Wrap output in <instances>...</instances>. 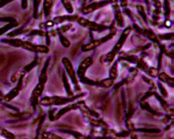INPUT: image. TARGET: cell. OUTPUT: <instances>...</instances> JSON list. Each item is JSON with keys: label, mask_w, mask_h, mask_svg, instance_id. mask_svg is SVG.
I'll list each match as a JSON object with an SVG mask.
<instances>
[{"label": "cell", "mask_w": 174, "mask_h": 139, "mask_svg": "<svg viewBox=\"0 0 174 139\" xmlns=\"http://www.w3.org/2000/svg\"><path fill=\"white\" fill-rule=\"evenodd\" d=\"M131 32V27H126V29H124V31L122 33L121 37L118 40V41L116 42V45L114 46V48L112 49V50L107 54L105 58V61L106 62H112L117 54L118 53V52L121 50L122 47H123L124 42H126V38H127L129 35L130 34Z\"/></svg>", "instance_id": "cell-1"}, {"label": "cell", "mask_w": 174, "mask_h": 139, "mask_svg": "<svg viewBox=\"0 0 174 139\" xmlns=\"http://www.w3.org/2000/svg\"><path fill=\"white\" fill-rule=\"evenodd\" d=\"M82 96V95L74 96V97H59V96H52V97H44L41 100L40 103L43 106H50V105H63L65 104L72 102L74 101L77 98Z\"/></svg>", "instance_id": "cell-2"}, {"label": "cell", "mask_w": 174, "mask_h": 139, "mask_svg": "<svg viewBox=\"0 0 174 139\" xmlns=\"http://www.w3.org/2000/svg\"><path fill=\"white\" fill-rule=\"evenodd\" d=\"M77 21L80 25L84 27H88L89 29L93 32H101L105 31V30L108 29V27H107V26L99 25L98 23H96L95 22H93V21H91L82 17H79Z\"/></svg>", "instance_id": "cell-3"}, {"label": "cell", "mask_w": 174, "mask_h": 139, "mask_svg": "<svg viewBox=\"0 0 174 139\" xmlns=\"http://www.w3.org/2000/svg\"><path fill=\"white\" fill-rule=\"evenodd\" d=\"M113 36H112V34H110L107 35V36H105V37L102 38L93 40V42H90V43L84 44V45L82 46L81 48V50L83 52H87V51L94 50V49L97 48V47L99 46L101 44H102L103 43H105V42L110 40L113 38Z\"/></svg>", "instance_id": "cell-4"}, {"label": "cell", "mask_w": 174, "mask_h": 139, "mask_svg": "<svg viewBox=\"0 0 174 139\" xmlns=\"http://www.w3.org/2000/svg\"><path fill=\"white\" fill-rule=\"evenodd\" d=\"M62 62L73 83L75 85V86L76 85V87L80 88V87L78 85V81H77V79L76 78V72H75L74 68L73 67L72 62H70V60L67 57H63L62 59Z\"/></svg>", "instance_id": "cell-5"}, {"label": "cell", "mask_w": 174, "mask_h": 139, "mask_svg": "<svg viewBox=\"0 0 174 139\" xmlns=\"http://www.w3.org/2000/svg\"><path fill=\"white\" fill-rule=\"evenodd\" d=\"M93 63V59L89 57L86 58L85 60L82 61V63L80 64L77 70V74L80 80L83 79L85 77V72L86 70L91 66Z\"/></svg>", "instance_id": "cell-6"}, {"label": "cell", "mask_w": 174, "mask_h": 139, "mask_svg": "<svg viewBox=\"0 0 174 139\" xmlns=\"http://www.w3.org/2000/svg\"><path fill=\"white\" fill-rule=\"evenodd\" d=\"M110 3V0H104V1L95 2V3L91 4L90 5H88L85 7H84V8L82 9V13L84 14V15H87V14L92 13V12L97 10V9L99 8H102V7L107 5V4Z\"/></svg>", "instance_id": "cell-7"}, {"label": "cell", "mask_w": 174, "mask_h": 139, "mask_svg": "<svg viewBox=\"0 0 174 139\" xmlns=\"http://www.w3.org/2000/svg\"><path fill=\"white\" fill-rule=\"evenodd\" d=\"M44 89V85L42 83H39L37 85V86L35 88L34 90L32 92L31 96V102L33 105L36 106L37 103V99L41 96Z\"/></svg>", "instance_id": "cell-8"}, {"label": "cell", "mask_w": 174, "mask_h": 139, "mask_svg": "<svg viewBox=\"0 0 174 139\" xmlns=\"http://www.w3.org/2000/svg\"><path fill=\"white\" fill-rule=\"evenodd\" d=\"M78 18L79 16L77 15L59 16L54 18L53 22L55 24H59V23H62L65 22V21H72V22H74V21H77Z\"/></svg>", "instance_id": "cell-9"}, {"label": "cell", "mask_w": 174, "mask_h": 139, "mask_svg": "<svg viewBox=\"0 0 174 139\" xmlns=\"http://www.w3.org/2000/svg\"><path fill=\"white\" fill-rule=\"evenodd\" d=\"M22 82H23V76H21L19 81V83H18L17 87L14 89H12L10 93L7 94V95L5 96V98H4V100H5L6 101H10L11 100H12L14 98H15L16 96L18 95V93H19L20 89L21 88H22Z\"/></svg>", "instance_id": "cell-10"}, {"label": "cell", "mask_w": 174, "mask_h": 139, "mask_svg": "<svg viewBox=\"0 0 174 139\" xmlns=\"http://www.w3.org/2000/svg\"><path fill=\"white\" fill-rule=\"evenodd\" d=\"M77 108H78V106H77V103L72 104L68 105V106H67L66 107H65V108H62V109H61L59 111H58L57 113L55 115V119H59L61 117H62L63 115L69 112L70 110L77 109Z\"/></svg>", "instance_id": "cell-11"}, {"label": "cell", "mask_w": 174, "mask_h": 139, "mask_svg": "<svg viewBox=\"0 0 174 139\" xmlns=\"http://www.w3.org/2000/svg\"><path fill=\"white\" fill-rule=\"evenodd\" d=\"M114 12H115V18H116V21L117 23V25L119 27H124V19L122 15V13L121 10H120L119 6L118 5H116L114 6Z\"/></svg>", "instance_id": "cell-12"}, {"label": "cell", "mask_w": 174, "mask_h": 139, "mask_svg": "<svg viewBox=\"0 0 174 139\" xmlns=\"http://www.w3.org/2000/svg\"><path fill=\"white\" fill-rule=\"evenodd\" d=\"M49 63H50V58H48V60H46L45 64H44L43 69H42V73H41L40 76H39V83L45 85V83L47 81V70H48V68L49 66Z\"/></svg>", "instance_id": "cell-13"}, {"label": "cell", "mask_w": 174, "mask_h": 139, "mask_svg": "<svg viewBox=\"0 0 174 139\" xmlns=\"http://www.w3.org/2000/svg\"><path fill=\"white\" fill-rule=\"evenodd\" d=\"M159 79L162 82L167 83L169 86L172 87V88L174 86L173 78L166 74L165 72H162L159 74Z\"/></svg>", "instance_id": "cell-14"}, {"label": "cell", "mask_w": 174, "mask_h": 139, "mask_svg": "<svg viewBox=\"0 0 174 139\" xmlns=\"http://www.w3.org/2000/svg\"><path fill=\"white\" fill-rule=\"evenodd\" d=\"M142 34L145 36V37H147L150 40H152V42H154V43H157L160 45L159 41L158 40V38H157L156 35L154 34V33L150 29H143L142 30Z\"/></svg>", "instance_id": "cell-15"}, {"label": "cell", "mask_w": 174, "mask_h": 139, "mask_svg": "<svg viewBox=\"0 0 174 139\" xmlns=\"http://www.w3.org/2000/svg\"><path fill=\"white\" fill-rule=\"evenodd\" d=\"M62 79H63V85H64V88L65 89V90L67 91V93L69 97H72L74 95L73 93L72 89H71V87H70V85L68 82L67 78L66 76V74H65V72L63 73V76H62Z\"/></svg>", "instance_id": "cell-16"}, {"label": "cell", "mask_w": 174, "mask_h": 139, "mask_svg": "<svg viewBox=\"0 0 174 139\" xmlns=\"http://www.w3.org/2000/svg\"><path fill=\"white\" fill-rule=\"evenodd\" d=\"M114 85V80L108 78V79H104L100 82H97V86L102 87L105 88H109Z\"/></svg>", "instance_id": "cell-17"}, {"label": "cell", "mask_w": 174, "mask_h": 139, "mask_svg": "<svg viewBox=\"0 0 174 139\" xmlns=\"http://www.w3.org/2000/svg\"><path fill=\"white\" fill-rule=\"evenodd\" d=\"M53 0H44V12L46 16L50 15V10L53 6Z\"/></svg>", "instance_id": "cell-18"}, {"label": "cell", "mask_w": 174, "mask_h": 139, "mask_svg": "<svg viewBox=\"0 0 174 139\" xmlns=\"http://www.w3.org/2000/svg\"><path fill=\"white\" fill-rule=\"evenodd\" d=\"M119 60H125L132 63H137L139 59L137 56L135 55H123L119 57Z\"/></svg>", "instance_id": "cell-19"}, {"label": "cell", "mask_w": 174, "mask_h": 139, "mask_svg": "<svg viewBox=\"0 0 174 139\" xmlns=\"http://www.w3.org/2000/svg\"><path fill=\"white\" fill-rule=\"evenodd\" d=\"M118 76V62H116L110 71V78L114 81Z\"/></svg>", "instance_id": "cell-20"}, {"label": "cell", "mask_w": 174, "mask_h": 139, "mask_svg": "<svg viewBox=\"0 0 174 139\" xmlns=\"http://www.w3.org/2000/svg\"><path fill=\"white\" fill-rule=\"evenodd\" d=\"M33 52L39 53H48L49 52V48L45 45H34Z\"/></svg>", "instance_id": "cell-21"}, {"label": "cell", "mask_w": 174, "mask_h": 139, "mask_svg": "<svg viewBox=\"0 0 174 139\" xmlns=\"http://www.w3.org/2000/svg\"><path fill=\"white\" fill-rule=\"evenodd\" d=\"M136 8H137V12L139 13V14L140 15V16H142V18H143V21H144L145 23H148L147 15H146V13H145L143 6H142V5H137V6H136Z\"/></svg>", "instance_id": "cell-22"}, {"label": "cell", "mask_w": 174, "mask_h": 139, "mask_svg": "<svg viewBox=\"0 0 174 139\" xmlns=\"http://www.w3.org/2000/svg\"><path fill=\"white\" fill-rule=\"evenodd\" d=\"M61 1L63 6H64V8H65V10L70 14L73 13V12H74V8H73L72 5V4L70 3L69 0H61Z\"/></svg>", "instance_id": "cell-23"}, {"label": "cell", "mask_w": 174, "mask_h": 139, "mask_svg": "<svg viewBox=\"0 0 174 139\" xmlns=\"http://www.w3.org/2000/svg\"><path fill=\"white\" fill-rule=\"evenodd\" d=\"M146 71L148 72V74L152 78H156L159 74V70L154 67H150L149 68H148Z\"/></svg>", "instance_id": "cell-24"}, {"label": "cell", "mask_w": 174, "mask_h": 139, "mask_svg": "<svg viewBox=\"0 0 174 139\" xmlns=\"http://www.w3.org/2000/svg\"><path fill=\"white\" fill-rule=\"evenodd\" d=\"M141 107H142L143 109H145L148 110V111H149L150 113H151L154 114V115H156V112L154 111V110L152 109V108H151V107H150V104L148 102H145L144 100H142V102H141Z\"/></svg>", "instance_id": "cell-25"}, {"label": "cell", "mask_w": 174, "mask_h": 139, "mask_svg": "<svg viewBox=\"0 0 174 139\" xmlns=\"http://www.w3.org/2000/svg\"><path fill=\"white\" fill-rule=\"evenodd\" d=\"M153 95H154L155 97H156V98L159 101V102L161 103V104L162 107H163L164 108H165V109H167V108H168L167 102L166 101L164 100V99L162 98L161 96L159 95V94L156 93V92H153Z\"/></svg>", "instance_id": "cell-26"}, {"label": "cell", "mask_w": 174, "mask_h": 139, "mask_svg": "<svg viewBox=\"0 0 174 139\" xmlns=\"http://www.w3.org/2000/svg\"><path fill=\"white\" fill-rule=\"evenodd\" d=\"M59 35V38H60V41L61 42L62 45L65 47V48H68L70 46V42L69 41L66 37H65L62 34H58Z\"/></svg>", "instance_id": "cell-27"}, {"label": "cell", "mask_w": 174, "mask_h": 139, "mask_svg": "<svg viewBox=\"0 0 174 139\" xmlns=\"http://www.w3.org/2000/svg\"><path fill=\"white\" fill-rule=\"evenodd\" d=\"M0 134L2 136H4V137H6L8 139H14L15 138V135L13 134H12L10 132L6 130L5 129L0 128Z\"/></svg>", "instance_id": "cell-28"}, {"label": "cell", "mask_w": 174, "mask_h": 139, "mask_svg": "<svg viewBox=\"0 0 174 139\" xmlns=\"http://www.w3.org/2000/svg\"><path fill=\"white\" fill-rule=\"evenodd\" d=\"M159 40H169L173 39V33H170V34H160L158 36Z\"/></svg>", "instance_id": "cell-29"}, {"label": "cell", "mask_w": 174, "mask_h": 139, "mask_svg": "<svg viewBox=\"0 0 174 139\" xmlns=\"http://www.w3.org/2000/svg\"><path fill=\"white\" fill-rule=\"evenodd\" d=\"M72 27V24H68L66 25H63L62 26V27L58 28V29H56V31H57L58 34H63V33H65L67 31H69V29H71Z\"/></svg>", "instance_id": "cell-30"}, {"label": "cell", "mask_w": 174, "mask_h": 139, "mask_svg": "<svg viewBox=\"0 0 174 139\" xmlns=\"http://www.w3.org/2000/svg\"><path fill=\"white\" fill-rule=\"evenodd\" d=\"M138 131L143 132H146V133H159L160 132L159 129L156 128H142V129H137Z\"/></svg>", "instance_id": "cell-31"}, {"label": "cell", "mask_w": 174, "mask_h": 139, "mask_svg": "<svg viewBox=\"0 0 174 139\" xmlns=\"http://www.w3.org/2000/svg\"><path fill=\"white\" fill-rule=\"evenodd\" d=\"M137 67L140 68V69L143 70V71H146L148 70V65L147 63H145V62H143L142 59H141L138 61V62L137 63Z\"/></svg>", "instance_id": "cell-32"}, {"label": "cell", "mask_w": 174, "mask_h": 139, "mask_svg": "<svg viewBox=\"0 0 174 139\" xmlns=\"http://www.w3.org/2000/svg\"><path fill=\"white\" fill-rule=\"evenodd\" d=\"M158 88L159 89L160 92H161V93L162 94V96H163L164 98H167L168 97L167 91L165 88H164V87L161 83V82H158Z\"/></svg>", "instance_id": "cell-33"}, {"label": "cell", "mask_w": 174, "mask_h": 139, "mask_svg": "<svg viewBox=\"0 0 174 139\" xmlns=\"http://www.w3.org/2000/svg\"><path fill=\"white\" fill-rule=\"evenodd\" d=\"M164 10L167 17L169 16L170 14V5H169V0H164Z\"/></svg>", "instance_id": "cell-34"}, {"label": "cell", "mask_w": 174, "mask_h": 139, "mask_svg": "<svg viewBox=\"0 0 174 139\" xmlns=\"http://www.w3.org/2000/svg\"><path fill=\"white\" fill-rule=\"evenodd\" d=\"M43 136L48 139H61L59 136H58L57 135H56V134L53 133L45 132L43 134Z\"/></svg>", "instance_id": "cell-35"}, {"label": "cell", "mask_w": 174, "mask_h": 139, "mask_svg": "<svg viewBox=\"0 0 174 139\" xmlns=\"http://www.w3.org/2000/svg\"><path fill=\"white\" fill-rule=\"evenodd\" d=\"M54 25H55V23H54L53 21H48L45 23H41L40 25H39V27H40L41 29H44V28H46L48 27H53Z\"/></svg>", "instance_id": "cell-36"}, {"label": "cell", "mask_w": 174, "mask_h": 139, "mask_svg": "<svg viewBox=\"0 0 174 139\" xmlns=\"http://www.w3.org/2000/svg\"><path fill=\"white\" fill-rule=\"evenodd\" d=\"M46 32H44L42 30H34L33 31L30 35H38V36H46Z\"/></svg>", "instance_id": "cell-37"}, {"label": "cell", "mask_w": 174, "mask_h": 139, "mask_svg": "<svg viewBox=\"0 0 174 139\" xmlns=\"http://www.w3.org/2000/svg\"><path fill=\"white\" fill-rule=\"evenodd\" d=\"M37 61H34V62H31L29 65H27V66H26L25 70H27V72L30 71V70H31L32 68H34L35 66H36V65H37Z\"/></svg>", "instance_id": "cell-38"}, {"label": "cell", "mask_w": 174, "mask_h": 139, "mask_svg": "<svg viewBox=\"0 0 174 139\" xmlns=\"http://www.w3.org/2000/svg\"><path fill=\"white\" fill-rule=\"evenodd\" d=\"M91 124L94 125V126H103V125H104V123H103L102 121H97V120L91 119Z\"/></svg>", "instance_id": "cell-39"}, {"label": "cell", "mask_w": 174, "mask_h": 139, "mask_svg": "<svg viewBox=\"0 0 174 139\" xmlns=\"http://www.w3.org/2000/svg\"><path fill=\"white\" fill-rule=\"evenodd\" d=\"M110 34H112V36H115V34H116V28H115V26H114V21L113 22V23L112 24V25L110 27Z\"/></svg>", "instance_id": "cell-40"}, {"label": "cell", "mask_w": 174, "mask_h": 139, "mask_svg": "<svg viewBox=\"0 0 174 139\" xmlns=\"http://www.w3.org/2000/svg\"><path fill=\"white\" fill-rule=\"evenodd\" d=\"M121 106L120 104V103L118 102L117 104V107H116V115L118 117H121Z\"/></svg>", "instance_id": "cell-41"}, {"label": "cell", "mask_w": 174, "mask_h": 139, "mask_svg": "<svg viewBox=\"0 0 174 139\" xmlns=\"http://www.w3.org/2000/svg\"><path fill=\"white\" fill-rule=\"evenodd\" d=\"M152 2H153L154 6L157 8H159L161 7V4L159 0H152Z\"/></svg>", "instance_id": "cell-42"}, {"label": "cell", "mask_w": 174, "mask_h": 139, "mask_svg": "<svg viewBox=\"0 0 174 139\" xmlns=\"http://www.w3.org/2000/svg\"><path fill=\"white\" fill-rule=\"evenodd\" d=\"M142 77H143V79L145 81V82H146L147 83L151 85H154V82H153V81H152V80L148 79V78H146L145 76H143Z\"/></svg>", "instance_id": "cell-43"}, {"label": "cell", "mask_w": 174, "mask_h": 139, "mask_svg": "<svg viewBox=\"0 0 174 139\" xmlns=\"http://www.w3.org/2000/svg\"><path fill=\"white\" fill-rule=\"evenodd\" d=\"M124 13L126 14V15H127L129 17L133 18V16H132V15H131V12L129 10H128V9H124Z\"/></svg>", "instance_id": "cell-44"}, {"label": "cell", "mask_w": 174, "mask_h": 139, "mask_svg": "<svg viewBox=\"0 0 174 139\" xmlns=\"http://www.w3.org/2000/svg\"><path fill=\"white\" fill-rule=\"evenodd\" d=\"M121 5L122 7H126L127 6V0H121Z\"/></svg>", "instance_id": "cell-45"}, {"label": "cell", "mask_w": 174, "mask_h": 139, "mask_svg": "<svg viewBox=\"0 0 174 139\" xmlns=\"http://www.w3.org/2000/svg\"><path fill=\"white\" fill-rule=\"evenodd\" d=\"M122 98H123V108H124L126 107V102H125V98H124V91H122Z\"/></svg>", "instance_id": "cell-46"}, {"label": "cell", "mask_w": 174, "mask_h": 139, "mask_svg": "<svg viewBox=\"0 0 174 139\" xmlns=\"http://www.w3.org/2000/svg\"><path fill=\"white\" fill-rule=\"evenodd\" d=\"M164 25H165V26L167 27H170L171 25V21L169 20H167L165 21V23H164Z\"/></svg>", "instance_id": "cell-47"}, {"label": "cell", "mask_w": 174, "mask_h": 139, "mask_svg": "<svg viewBox=\"0 0 174 139\" xmlns=\"http://www.w3.org/2000/svg\"><path fill=\"white\" fill-rule=\"evenodd\" d=\"M128 134H129V132H123V133L119 134L118 135L121 136H127Z\"/></svg>", "instance_id": "cell-48"}, {"label": "cell", "mask_w": 174, "mask_h": 139, "mask_svg": "<svg viewBox=\"0 0 174 139\" xmlns=\"http://www.w3.org/2000/svg\"><path fill=\"white\" fill-rule=\"evenodd\" d=\"M110 1H112V2H117L118 0H110Z\"/></svg>", "instance_id": "cell-49"}, {"label": "cell", "mask_w": 174, "mask_h": 139, "mask_svg": "<svg viewBox=\"0 0 174 139\" xmlns=\"http://www.w3.org/2000/svg\"><path fill=\"white\" fill-rule=\"evenodd\" d=\"M90 1H92V0H90Z\"/></svg>", "instance_id": "cell-50"}]
</instances>
